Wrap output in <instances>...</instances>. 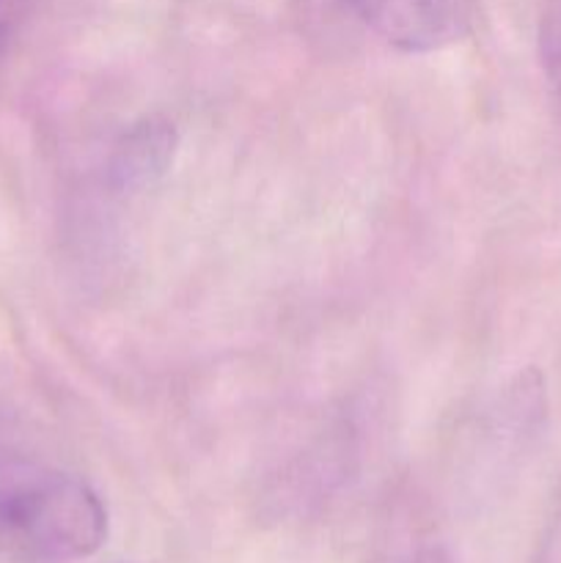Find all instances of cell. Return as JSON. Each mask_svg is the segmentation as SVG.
<instances>
[{"instance_id":"5b68a950","label":"cell","mask_w":561,"mask_h":563,"mask_svg":"<svg viewBox=\"0 0 561 563\" xmlns=\"http://www.w3.org/2000/svg\"><path fill=\"white\" fill-rule=\"evenodd\" d=\"M33 0H0V58L11 49L28 20Z\"/></svg>"},{"instance_id":"8992f818","label":"cell","mask_w":561,"mask_h":563,"mask_svg":"<svg viewBox=\"0 0 561 563\" xmlns=\"http://www.w3.org/2000/svg\"><path fill=\"white\" fill-rule=\"evenodd\" d=\"M416 563H449V561H446L440 553H427V555H421Z\"/></svg>"},{"instance_id":"3957f363","label":"cell","mask_w":561,"mask_h":563,"mask_svg":"<svg viewBox=\"0 0 561 563\" xmlns=\"http://www.w3.org/2000/svg\"><path fill=\"white\" fill-rule=\"evenodd\" d=\"M176 143L179 141H176V130L170 121L160 119V115H148V119L138 121L113 146L110 181L119 190L152 187L174 165Z\"/></svg>"},{"instance_id":"6da1fadb","label":"cell","mask_w":561,"mask_h":563,"mask_svg":"<svg viewBox=\"0 0 561 563\" xmlns=\"http://www.w3.org/2000/svg\"><path fill=\"white\" fill-rule=\"evenodd\" d=\"M108 539V509L91 484L16 456H0V553L69 563Z\"/></svg>"},{"instance_id":"277c9868","label":"cell","mask_w":561,"mask_h":563,"mask_svg":"<svg viewBox=\"0 0 561 563\" xmlns=\"http://www.w3.org/2000/svg\"><path fill=\"white\" fill-rule=\"evenodd\" d=\"M542 60L561 102V0H548V9H544Z\"/></svg>"},{"instance_id":"7a4b0ae2","label":"cell","mask_w":561,"mask_h":563,"mask_svg":"<svg viewBox=\"0 0 561 563\" xmlns=\"http://www.w3.org/2000/svg\"><path fill=\"white\" fill-rule=\"evenodd\" d=\"M363 27L402 53H432L468 33L465 0H341Z\"/></svg>"}]
</instances>
